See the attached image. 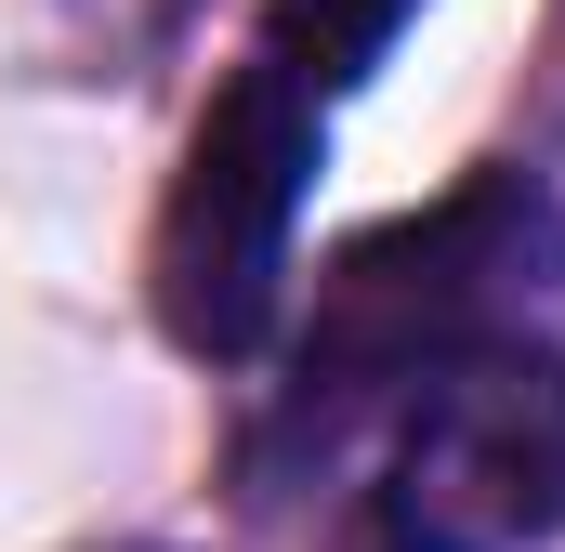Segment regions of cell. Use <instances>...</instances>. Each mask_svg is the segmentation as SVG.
<instances>
[{
    "label": "cell",
    "instance_id": "cell-2",
    "mask_svg": "<svg viewBox=\"0 0 565 552\" xmlns=\"http://www.w3.org/2000/svg\"><path fill=\"white\" fill-rule=\"evenodd\" d=\"M316 93H289L277 66H237L198 132H184V171L158 198V251H145V289H158V329L211 369L264 355L289 302V224H302V184H316Z\"/></svg>",
    "mask_w": 565,
    "mask_h": 552
},
{
    "label": "cell",
    "instance_id": "cell-1",
    "mask_svg": "<svg viewBox=\"0 0 565 552\" xmlns=\"http://www.w3.org/2000/svg\"><path fill=\"white\" fill-rule=\"evenodd\" d=\"M565 276V198L540 171L487 158L447 198L369 224L342 264L316 276L302 316V382L369 395V382H434L473 342H526V302Z\"/></svg>",
    "mask_w": 565,
    "mask_h": 552
},
{
    "label": "cell",
    "instance_id": "cell-3",
    "mask_svg": "<svg viewBox=\"0 0 565 552\" xmlns=\"http://www.w3.org/2000/svg\"><path fill=\"white\" fill-rule=\"evenodd\" d=\"M565 527V355L473 342L408 382L355 552H540Z\"/></svg>",
    "mask_w": 565,
    "mask_h": 552
},
{
    "label": "cell",
    "instance_id": "cell-4",
    "mask_svg": "<svg viewBox=\"0 0 565 552\" xmlns=\"http://www.w3.org/2000/svg\"><path fill=\"white\" fill-rule=\"evenodd\" d=\"M408 13H422V0H277V13H264V66H277L289 93L329 106V93H355V79L395 53Z\"/></svg>",
    "mask_w": 565,
    "mask_h": 552
}]
</instances>
